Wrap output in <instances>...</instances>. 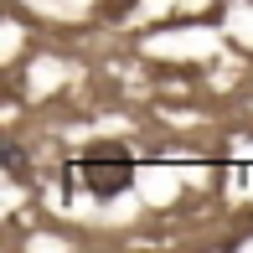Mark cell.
<instances>
[{"mask_svg": "<svg viewBox=\"0 0 253 253\" xmlns=\"http://www.w3.org/2000/svg\"><path fill=\"white\" fill-rule=\"evenodd\" d=\"M67 181L83 186V191H93L98 202H109V197H119V191L134 186V160L124 155L119 145H98V150H88L83 160L67 166Z\"/></svg>", "mask_w": 253, "mask_h": 253, "instance_id": "obj_1", "label": "cell"}, {"mask_svg": "<svg viewBox=\"0 0 253 253\" xmlns=\"http://www.w3.org/2000/svg\"><path fill=\"white\" fill-rule=\"evenodd\" d=\"M5 170H10V176H21V170H26V160H21L16 145H5Z\"/></svg>", "mask_w": 253, "mask_h": 253, "instance_id": "obj_2", "label": "cell"}]
</instances>
